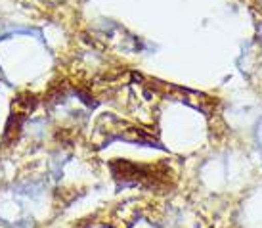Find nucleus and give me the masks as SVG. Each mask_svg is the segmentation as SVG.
Instances as JSON below:
<instances>
[{"label": "nucleus", "mask_w": 262, "mask_h": 228, "mask_svg": "<svg viewBox=\"0 0 262 228\" xmlns=\"http://www.w3.org/2000/svg\"><path fill=\"white\" fill-rule=\"evenodd\" d=\"M260 33H262V29H260Z\"/></svg>", "instance_id": "nucleus-1"}]
</instances>
